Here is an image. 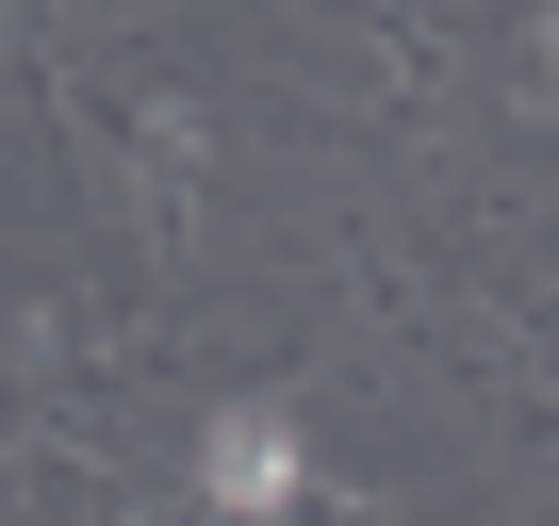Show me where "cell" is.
I'll return each mask as SVG.
<instances>
[{"mask_svg": "<svg viewBox=\"0 0 559 526\" xmlns=\"http://www.w3.org/2000/svg\"><path fill=\"white\" fill-rule=\"evenodd\" d=\"M198 493L214 510H297V411H214V444H198Z\"/></svg>", "mask_w": 559, "mask_h": 526, "instance_id": "6da1fadb", "label": "cell"}, {"mask_svg": "<svg viewBox=\"0 0 559 526\" xmlns=\"http://www.w3.org/2000/svg\"><path fill=\"white\" fill-rule=\"evenodd\" d=\"M214 526H263V510H214ZM280 526H297V510H280Z\"/></svg>", "mask_w": 559, "mask_h": 526, "instance_id": "7a4b0ae2", "label": "cell"}, {"mask_svg": "<svg viewBox=\"0 0 559 526\" xmlns=\"http://www.w3.org/2000/svg\"><path fill=\"white\" fill-rule=\"evenodd\" d=\"M543 83H559V17H543Z\"/></svg>", "mask_w": 559, "mask_h": 526, "instance_id": "3957f363", "label": "cell"}]
</instances>
